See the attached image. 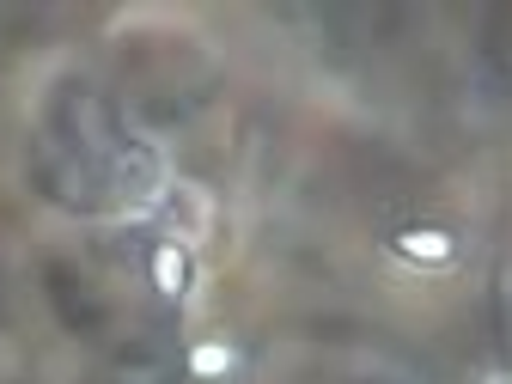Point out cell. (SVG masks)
<instances>
[{"mask_svg": "<svg viewBox=\"0 0 512 384\" xmlns=\"http://www.w3.org/2000/svg\"><path fill=\"white\" fill-rule=\"evenodd\" d=\"M488 384H512V372H494V378H488Z\"/></svg>", "mask_w": 512, "mask_h": 384, "instance_id": "5b68a950", "label": "cell"}, {"mask_svg": "<svg viewBox=\"0 0 512 384\" xmlns=\"http://www.w3.org/2000/svg\"><path fill=\"white\" fill-rule=\"evenodd\" d=\"M153 281H159V293H183V281H189L183 244H159V256H153Z\"/></svg>", "mask_w": 512, "mask_h": 384, "instance_id": "3957f363", "label": "cell"}, {"mask_svg": "<svg viewBox=\"0 0 512 384\" xmlns=\"http://www.w3.org/2000/svg\"><path fill=\"white\" fill-rule=\"evenodd\" d=\"M238 366V354L226 348V342H202V348H189V372L196 378H220V372H232Z\"/></svg>", "mask_w": 512, "mask_h": 384, "instance_id": "277c9868", "label": "cell"}, {"mask_svg": "<svg viewBox=\"0 0 512 384\" xmlns=\"http://www.w3.org/2000/svg\"><path fill=\"white\" fill-rule=\"evenodd\" d=\"M171 232H177V244H202L208 238V196H202V189L177 183V196H171Z\"/></svg>", "mask_w": 512, "mask_h": 384, "instance_id": "6da1fadb", "label": "cell"}, {"mask_svg": "<svg viewBox=\"0 0 512 384\" xmlns=\"http://www.w3.org/2000/svg\"><path fill=\"white\" fill-rule=\"evenodd\" d=\"M397 250L409 256V263H445V256H452V238L445 232H403Z\"/></svg>", "mask_w": 512, "mask_h": 384, "instance_id": "7a4b0ae2", "label": "cell"}]
</instances>
